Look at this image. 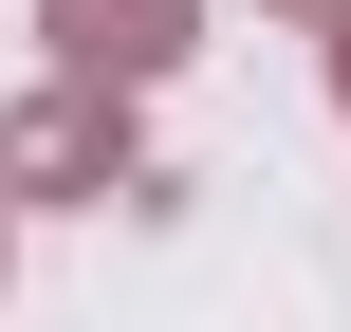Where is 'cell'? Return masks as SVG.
<instances>
[{
    "label": "cell",
    "mask_w": 351,
    "mask_h": 332,
    "mask_svg": "<svg viewBox=\"0 0 351 332\" xmlns=\"http://www.w3.org/2000/svg\"><path fill=\"white\" fill-rule=\"evenodd\" d=\"M111 185H130V92L56 74L0 111V203H111Z\"/></svg>",
    "instance_id": "6da1fadb"
},
{
    "label": "cell",
    "mask_w": 351,
    "mask_h": 332,
    "mask_svg": "<svg viewBox=\"0 0 351 332\" xmlns=\"http://www.w3.org/2000/svg\"><path fill=\"white\" fill-rule=\"evenodd\" d=\"M37 37H56V74H93V92H148V74L204 37V0H37Z\"/></svg>",
    "instance_id": "7a4b0ae2"
},
{
    "label": "cell",
    "mask_w": 351,
    "mask_h": 332,
    "mask_svg": "<svg viewBox=\"0 0 351 332\" xmlns=\"http://www.w3.org/2000/svg\"><path fill=\"white\" fill-rule=\"evenodd\" d=\"M333 92H351V18H333Z\"/></svg>",
    "instance_id": "3957f363"
},
{
    "label": "cell",
    "mask_w": 351,
    "mask_h": 332,
    "mask_svg": "<svg viewBox=\"0 0 351 332\" xmlns=\"http://www.w3.org/2000/svg\"><path fill=\"white\" fill-rule=\"evenodd\" d=\"M296 18H351V0H296Z\"/></svg>",
    "instance_id": "277c9868"
}]
</instances>
